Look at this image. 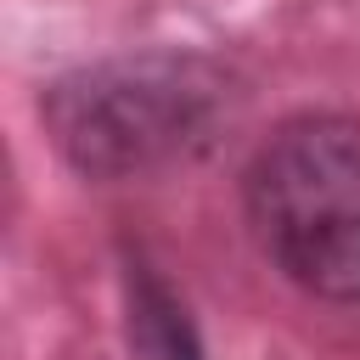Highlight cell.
Listing matches in <instances>:
<instances>
[{
    "label": "cell",
    "mask_w": 360,
    "mask_h": 360,
    "mask_svg": "<svg viewBox=\"0 0 360 360\" xmlns=\"http://www.w3.org/2000/svg\"><path fill=\"white\" fill-rule=\"evenodd\" d=\"M118 326L129 360H208L186 292L169 281L158 253L129 231L118 236Z\"/></svg>",
    "instance_id": "obj_3"
},
{
    "label": "cell",
    "mask_w": 360,
    "mask_h": 360,
    "mask_svg": "<svg viewBox=\"0 0 360 360\" xmlns=\"http://www.w3.org/2000/svg\"><path fill=\"white\" fill-rule=\"evenodd\" d=\"M242 219L304 298L360 304V118L287 112L242 163Z\"/></svg>",
    "instance_id": "obj_2"
},
{
    "label": "cell",
    "mask_w": 360,
    "mask_h": 360,
    "mask_svg": "<svg viewBox=\"0 0 360 360\" xmlns=\"http://www.w3.org/2000/svg\"><path fill=\"white\" fill-rule=\"evenodd\" d=\"M242 73L197 45H146L79 62L39 84L56 158L90 186L158 180L208 158L236 118Z\"/></svg>",
    "instance_id": "obj_1"
}]
</instances>
